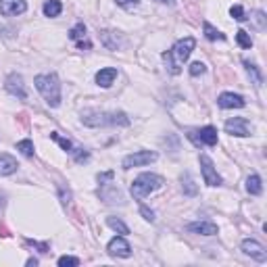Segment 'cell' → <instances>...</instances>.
Returning <instances> with one entry per match:
<instances>
[{
  "label": "cell",
  "mask_w": 267,
  "mask_h": 267,
  "mask_svg": "<svg viewBox=\"0 0 267 267\" xmlns=\"http://www.w3.org/2000/svg\"><path fill=\"white\" fill-rule=\"evenodd\" d=\"M196 46V40L194 38H184V40L175 42V46L171 48V51L163 53V61H165V67L167 71H169L171 75H177L182 71V65L188 61V56L192 54Z\"/></svg>",
  "instance_id": "1"
},
{
  "label": "cell",
  "mask_w": 267,
  "mask_h": 267,
  "mask_svg": "<svg viewBox=\"0 0 267 267\" xmlns=\"http://www.w3.org/2000/svg\"><path fill=\"white\" fill-rule=\"evenodd\" d=\"M82 123L88 127H105V125H130V117L125 113H105V111H96V108H90V111L82 113Z\"/></svg>",
  "instance_id": "2"
},
{
  "label": "cell",
  "mask_w": 267,
  "mask_h": 267,
  "mask_svg": "<svg viewBox=\"0 0 267 267\" xmlns=\"http://www.w3.org/2000/svg\"><path fill=\"white\" fill-rule=\"evenodd\" d=\"M36 88L38 92L44 96V101L48 107H58L61 105V82H58L56 73H44V75H36Z\"/></svg>",
  "instance_id": "3"
},
{
  "label": "cell",
  "mask_w": 267,
  "mask_h": 267,
  "mask_svg": "<svg viewBox=\"0 0 267 267\" xmlns=\"http://www.w3.org/2000/svg\"><path fill=\"white\" fill-rule=\"evenodd\" d=\"M161 186H163V177L161 175H157V173H142V175H138L136 180L132 182L130 190L134 194V199L142 201L144 196H148L155 190H159Z\"/></svg>",
  "instance_id": "4"
},
{
  "label": "cell",
  "mask_w": 267,
  "mask_h": 267,
  "mask_svg": "<svg viewBox=\"0 0 267 267\" xmlns=\"http://www.w3.org/2000/svg\"><path fill=\"white\" fill-rule=\"evenodd\" d=\"M157 161V153L151 151H138L134 155H127L125 159L121 161L123 169H132V167H144V165H151Z\"/></svg>",
  "instance_id": "5"
},
{
  "label": "cell",
  "mask_w": 267,
  "mask_h": 267,
  "mask_svg": "<svg viewBox=\"0 0 267 267\" xmlns=\"http://www.w3.org/2000/svg\"><path fill=\"white\" fill-rule=\"evenodd\" d=\"M188 138L194 142V144H207V146H215L217 144V130L213 125H207V127H201V130H192L188 134Z\"/></svg>",
  "instance_id": "6"
},
{
  "label": "cell",
  "mask_w": 267,
  "mask_h": 267,
  "mask_svg": "<svg viewBox=\"0 0 267 267\" xmlns=\"http://www.w3.org/2000/svg\"><path fill=\"white\" fill-rule=\"evenodd\" d=\"M201 171H203V180L207 186H221V175L217 173L213 161L207 155H201Z\"/></svg>",
  "instance_id": "7"
},
{
  "label": "cell",
  "mask_w": 267,
  "mask_h": 267,
  "mask_svg": "<svg viewBox=\"0 0 267 267\" xmlns=\"http://www.w3.org/2000/svg\"><path fill=\"white\" fill-rule=\"evenodd\" d=\"M4 88H6V92L11 94V96H17L19 101H25L27 98V90H25V84H23V77L19 75V73H11L6 77V82H4Z\"/></svg>",
  "instance_id": "8"
},
{
  "label": "cell",
  "mask_w": 267,
  "mask_h": 267,
  "mask_svg": "<svg viewBox=\"0 0 267 267\" xmlns=\"http://www.w3.org/2000/svg\"><path fill=\"white\" fill-rule=\"evenodd\" d=\"M225 132L238 138H246L251 136V123L244 119V117H232V119L225 121Z\"/></svg>",
  "instance_id": "9"
},
{
  "label": "cell",
  "mask_w": 267,
  "mask_h": 267,
  "mask_svg": "<svg viewBox=\"0 0 267 267\" xmlns=\"http://www.w3.org/2000/svg\"><path fill=\"white\" fill-rule=\"evenodd\" d=\"M107 251L111 257H119V259H127V257L132 255V246L130 242H127L125 238H121V236H115V238L108 242Z\"/></svg>",
  "instance_id": "10"
},
{
  "label": "cell",
  "mask_w": 267,
  "mask_h": 267,
  "mask_svg": "<svg viewBox=\"0 0 267 267\" xmlns=\"http://www.w3.org/2000/svg\"><path fill=\"white\" fill-rule=\"evenodd\" d=\"M242 251H244V255L253 257V259L259 261V263L267 261V251H265V246H263L261 242H257V240H251V238L242 240Z\"/></svg>",
  "instance_id": "11"
},
{
  "label": "cell",
  "mask_w": 267,
  "mask_h": 267,
  "mask_svg": "<svg viewBox=\"0 0 267 267\" xmlns=\"http://www.w3.org/2000/svg\"><path fill=\"white\" fill-rule=\"evenodd\" d=\"M25 11H27L25 0H0V15H4V17L23 15Z\"/></svg>",
  "instance_id": "12"
},
{
  "label": "cell",
  "mask_w": 267,
  "mask_h": 267,
  "mask_svg": "<svg viewBox=\"0 0 267 267\" xmlns=\"http://www.w3.org/2000/svg\"><path fill=\"white\" fill-rule=\"evenodd\" d=\"M217 105L221 108H242L246 105V101L240 94H234V92H223L217 98Z\"/></svg>",
  "instance_id": "13"
},
{
  "label": "cell",
  "mask_w": 267,
  "mask_h": 267,
  "mask_svg": "<svg viewBox=\"0 0 267 267\" xmlns=\"http://www.w3.org/2000/svg\"><path fill=\"white\" fill-rule=\"evenodd\" d=\"M101 42L108 51H117L123 44V38L119 36V32H113V29H103L101 32Z\"/></svg>",
  "instance_id": "14"
},
{
  "label": "cell",
  "mask_w": 267,
  "mask_h": 267,
  "mask_svg": "<svg viewBox=\"0 0 267 267\" xmlns=\"http://www.w3.org/2000/svg\"><path fill=\"white\" fill-rule=\"evenodd\" d=\"M186 230L192 234H201V236H215L217 225L213 221H194V223H188Z\"/></svg>",
  "instance_id": "15"
},
{
  "label": "cell",
  "mask_w": 267,
  "mask_h": 267,
  "mask_svg": "<svg viewBox=\"0 0 267 267\" xmlns=\"http://www.w3.org/2000/svg\"><path fill=\"white\" fill-rule=\"evenodd\" d=\"M103 186H105V188L101 190V196H103L105 203H108V205H115V203L121 205V203H125L119 188H115V186H111V184H103Z\"/></svg>",
  "instance_id": "16"
},
{
  "label": "cell",
  "mask_w": 267,
  "mask_h": 267,
  "mask_svg": "<svg viewBox=\"0 0 267 267\" xmlns=\"http://www.w3.org/2000/svg\"><path fill=\"white\" fill-rule=\"evenodd\" d=\"M115 80H117V69L115 67H105L96 73V84L101 88H108Z\"/></svg>",
  "instance_id": "17"
},
{
  "label": "cell",
  "mask_w": 267,
  "mask_h": 267,
  "mask_svg": "<svg viewBox=\"0 0 267 267\" xmlns=\"http://www.w3.org/2000/svg\"><path fill=\"white\" fill-rule=\"evenodd\" d=\"M17 161H15V157L11 155H6V153H0V175H11L17 171Z\"/></svg>",
  "instance_id": "18"
},
{
  "label": "cell",
  "mask_w": 267,
  "mask_h": 267,
  "mask_svg": "<svg viewBox=\"0 0 267 267\" xmlns=\"http://www.w3.org/2000/svg\"><path fill=\"white\" fill-rule=\"evenodd\" d=\"M42 11H44L46 17H58L63 11V4H61V0H46Z\"/></svg>",
  "instance_id": "19"
},
{
  "label": "cell",
  "mask_w": 267,
  "mask_h": 267,
  "mask_svg": "<svg viewBox=\"0 0 267 267\" xmlns=\"http://www.w3.org/2000/svg\"><path fill=\"white\" fill-rule=\"evenodd\" d=\"M182 190H184L186 196H196V194H199V188H196V184H194V180L190 177V173H184L182 175Z\"/></svg>",
  "instance_id": "20"
},
{
  "label": "cell",
  "mask_w": 267,
  "mask_h": 267,
  "mask_svg": "<svg viewBox=\"0 0 267 267\" xmlns=\"http://www.w3.org/2000/svg\"><path fill=\"white\" fill-rule=\"evenodd\" d=\"M246 190H249L251 194L255 196H259L263 192V184H261V177L259 175H249V180H246Z\"/></svg>",
  "instance_id": "21"
},
{
  "label": "cell",
  "mask_w": 267,
  "mask_h": 267,
  "mask_svg": "<svg viewBox=\"0 0 267 267\" xmlns=\"http://www.w3.org/2000/svg\"><path fill=\"white\" fill-rule=\"evenodd\" d=\"M244 67H246V73L251 75L253 84H255V86H261V84H263V75H261L259 69H257V65L251 63V61H244Z\"/></svg>",
  "instance_id": "22"
},
{
  "label": "cell",
  "mask_w": 267,
  "mask_h": 267,
  "mask_svg": "<svg viewBox=\"0 0 267 267\" xmlns=\"http://www.w3.org/2000/svg\"><path fill=\"white\" fill-rule=\"evenodd\" d=\"M203 32H205V36H207V40H225V36L219 32V29H215L209 21L203 23Z\"/></svg>",
  "instance_id": "23"
},
{
  "label": "cell",
  "mask_w": 267,
  "mask_h": 267,
  "mask_svg": "<svg viewBox=\"0 0 267 267\" xmlns=\"http://www.w3.org/2000/svg\"><path fill=\"white\" fill-rule=\"evenodd\" d=\"M51 138H53V140H56L58 144H61V148H63L65 153H69V155H73V153H75V146H73V142H71V140H67V138L58 136L56 132H53V134H51Z\"/></svg>",
  "instance_id": "24"
},
{
  "label": "cell",
  "mask_w": 267,
  "mask_h": 267,
  "mask_svg": "<svg viewBox=\"0 0 267 267\" xmlns=\"http://www.w3.org/2000/svg\"><path fill=\"white\" fill-rule=\"evenodd\" d=\"M107 225L111 227V230L119 232V234H130V227H127L121 219H117V217H108V219H107Z\"/></svg>",
  "instance_id": "25"
},
{
  "label": "cell",
  "mask_w": 267,
  "mask_h": 267,
  "mask_svg": "<svg viewBox=\"0 0 267 267\" xmlns=\"http://www.w3.org/2000/svg\"><path fill=\"white\" fill-rule=\"evenodd\" d=\"M69 38L75 40V42L84 40V38H86V25L84 23H77L75 27H71V29H69Z\"/></svg>",
  "instance_id": "26"
},
{
  "label": "cell",
  "mask_w": 267,
  "mask_h": 267,
  "mask_svg": "<svg viewBox=\"0 0 267 267\" xmlns=\"http://www.w3.org/2000/svg\"><path fill=\"white\" fill-rule=\"evenodd\" d=\"M236 40H238L240 48H251L253 46V38L246 34L244 29H238V32H236Z\"/></svg>",
  "instance_id": "27"
},
{
  "label": "cell",
  "mask_w": 267,
  "mask_h": 267,
  "mask_svg": "<svg viewBox=\"0 0 267 267\" xmlns=\"http://www.w3.org/2000/svg\"><path fill=\"white\" fill-rule=\"evenodd\" d=\"M17 151H21V155H25V157H34V142L32 140L17 142Z\"/></svg>",
  "instance_id": "28"
},
{
  "label": "cell",
  "mask_w": 267,
  "mask_h": 267,
  "mask_svg": "<svg viewBox=\"0 0 267 267\" xmlns=\"http://www.w3.org/2000/svg\"><path fill=\"white\" fill-rule=\"evenodd\" d=\"M230 15L236 19V21H246V15H244V8L240 6V4H234L232 8H230Z\"/></svg>",
  "instance_id": "29"
},
{
  "label": "cell",
  "mask_w": 267,
  "mask_h": 267,
  "mask_svg": "<svg viewBox=\"0 0 267 267\" xmlns=\"http://www.w3.org/2000/svg\"><path fill=\"white\" fill-rule=\"evenodd\" d=\"M58 265H61V267H75V265H80V259H77V257L65 255V257H61V259H58Z\"/></svg>",
  "instance_id": "30"
},
{
  "label": "cell",
  "mask_w": 267,
  "mask_h": 267,
  "mask_svg": "<svg viewBox=\"0 0 267 267\" xmlns=\"http://www.w3.org/2000/svg\"><path fill=\"white\" fill-rule=\"evenodd\" d=\"M205 69H207V67H205V63L196 61V63H192V65H190V75H192V77H199V75H203V73H205Z\"/></svg>",
  "instance_id": "31"
},
{
  "label": "cell",
  "mask_w": 267,
  "mask_h": 267,
  "mask_svg": "<svg viewBox=\"0 0 267 267\" xmlns=\"http://www.w3.org/2000/svg\"><path fill=\"white\" fill-rule=\"evenodd\" d=\"M117 4H119L121 8H125V11H132L134 6H138V2H140V0H115Z\"/></svg>",
  "instance_id": "32"
},
{
  "label": "cell",
  "mask_w": 267,
  "mask_h": 267,
  "mask_svg": "<svg viewBox=\"0 0 267 267\" xmlns=\"http://www.w3.org/2000/svg\"><path fill=\"white\" fill-rule=\"evenodd\" d=\"M140 213H142V217L146 221H155V211H151L146 205H140Z\"/></svg>",
  "instance_id": "33"
},
{
  "label": "cell",
  "mask_w": 267,
  "mask_h": 267,
  "mask_svg": "<svg viewBox=\"0 0 267 267\" xmlns=\"http://www.w3.org/2000/svg\"><path fill=\"white\" fill-rule=\"evenodd\" d=\"M255 23L259 29H265V13L263 11H255Z\"/></svg>",
  "instance_id": "34"
},
{
  "label": "cell",
  "mask_w": 267,
  "mask_h": 267,
  "mask_svg": "<svg viewBox=\"0 0 267 267\" xmlns=\"http://www.w3.org/2000/svg\"><path fill=\"white\" fill-rule=\"evenodd\" d=\"M58 190H61V203H63V205H67L69 201H71V192H69V188L65 190V186L61 184V186H58Z\"/></svg>",
  "instance_id": "35"
},
{
  "label": "cell",
  "mask_w": 267,
  "mask_h": 267,
  "mask_svg": "<svg viewBox=\"0 0 267 267\" xmlns=\"http://www.w3.org/2000/svg\"><path fill=\"white\" fill-rule=\"evenodd\" d=\"M113 171H107V173H98V182L101 184H105V182H108V180H113Z\"/></svg>",
  "instance_id": "36"
},
{
  "label": "cell",
  "mask_w": 267,
  "mask_h": 267,
  "mask_svg": "<svg viewBox=\"0 0 267 267\" xmlns=\"http://www.w3.org/2000/svg\"><path fill=\"white\" fill-rule=\"evenodd\" d=\"M77 48H80V51H90L92 44H90V40H80L77 42Z\"/></svg>",
  "instance_id": "37"
},
{
  "label": "cell",
  "mask_w": 267,
  "mask_h": 267,
  "mask_svg": "<svg viewBox=\"0 0 267 267\" xmlns=\"http://www.w3.org/2000/svg\"><path fill=\"white\" fill-rule=\"evenodd\" d=\"M27 265H29V267H34V265H38V259H27Z\"/></svg>",
  "instance_id": "38"
},
{
  "label": "cell",
  "mask_w": 267,
  "mask_h": 267,
  "mask_svg": "<svg viewBox=\"0 0 267 267\" xmlns=\"http://www.w3.org/2000/svg\"><path fill=\"white\" fill-rule=\"evenodd\" d=\"M159 2H163V4H173L175 0H159Z\"/></svg>",
  "instance_id": "39"
},
{
  "label": "cell",
  "mask_w": 267,
  "mask_h": 267,
  "mask_svg": "<svg viewBox=\"0 0 267 267\" xmlns=\"http://www.w3.org/2000/svg\"><path fill=\"white\" fill-rule=\"evenodd\" d=\"M0 207H2V199H0Z\"/></svg>",
  "instance_id": "40"
}]
</instances>
